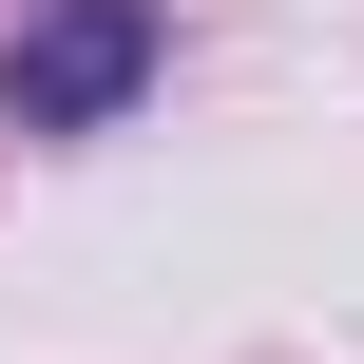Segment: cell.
I'll use <instances>...</instances> for the list:
<instances>
[{"label": "cell", "mask_w": 364, "mask_h": 364, "mask_svg": "<svg viewBox=\"0 0 364 364\" xmlns=\"http://www.w3.org/2000/svg\"><path fill=\"white\" fill-rule=\"evenodd\" d=\"M154 58H173L154 0H38V19L0 38V115H19V134H96V115L154 96Z\"/></svg>", "instance_id": "1"}]
</instances>
